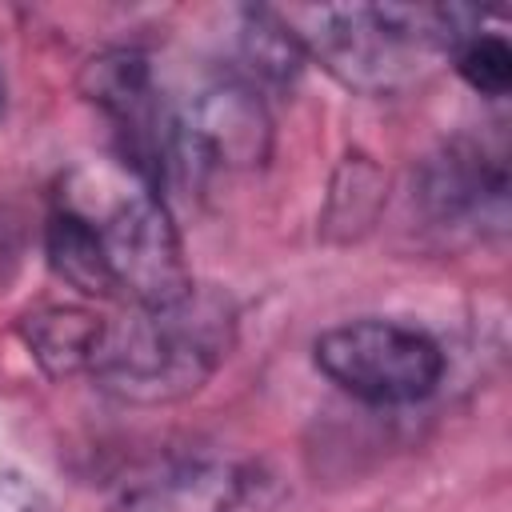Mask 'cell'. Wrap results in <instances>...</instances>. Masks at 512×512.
I'll return each instance as SVG.
<instances>
[{
  "label": "cell",
  "mask_w": 512,
  "mask_h": 512,
  "mask_svg": "<svg viewBox=\"0 0 512 512\" xmlns=\"http://www.w3.org/2000/svg\"><path fill=\"white\" fill-rule=\"evenodd\" d=\"M56 204L84 224L112 300L164 304L192 288L172 212L132 168H76Z\"/></svg>",
  "instance_id": "cell-3"
},
{
  "label": "cell",
  "mask_w": 512,
  "mask_h": 512,
  "mask_svg": "<svg viewBox=\"0 0 512 512\" xmlns=\"http://www.w3.org/2000/svg\"><path fill=\"white\" fill-rule=\"evenodd\" d=\"M272 152V116L252 80L216 72L172 108V176L204 180L260 168Z\"/></svg>",
  "instance_id": "cell-5"
},
{
  "label": "cell",
  "mask_w": 512,
  "mask_h": 512,
  "mask_svg": "<svg viewBox=\"0 0 512 512\" xmlns=\"http://www.w3.org/2000/svg\"><path fill=\"white\" fill-rule=\"evenodd\" d=\"M312 364L352 400L400 408L432 396L444 380V348L412 324L360 316L312 340Z\"/></svg>",
  "instance_id": "cell-4"
},
{
  "label": "cell",
  "mask_w": 512,
  "mask_h": 512,
  "mask_svg": "<svg viewBox=\"0 0 512 512\" xmlns=\"http://www.w3.org/2000/svg\"><path fill=\"white\" fill-rule=\"evenodd\" d=\"M416 200L436 228L500 232L508 220V152L476 136L448 140L424 160Z\"/></svg>",
  "instance_id": "cell-7"
},
{
  "label": "cell",
  "mask_w": 512,
  "mask_h": 512,
  "mask_svg": "<svg viewBox=\"0 0 512 512\" xmlns=\"http://www.w3.org/2000/svg\"><path fill=\"white\" fill-rule=\"evenodd\" d=\"M456 72L480 92V96H504L512 84V52L508 40L496 32H480V24L452 48Z\"/></svg>",
  "instance_id": "cell-10"
},
{
  "label": "cell",
  "mask_w": 512,
  "mask_h": 512,
  "mask_svg": "<svg viewBox=\"0 0 512 512\" xmlns=\"http://www.w3.org/2000/svg\"><path fill=\"white\" fill-rule=\"evenodd\" d=\"M236 344V308L216 288H188L164 304H128L104 320L92 376L128 404H172L200 392Z\"/></svg>",
  "instance_id": "cell-1"
},
{
  "label": "cell",
  "mask_w": 512,
  "mask_h": 512,
  "mask_svg": "<svg viewBox=\"0 0 512 512\" xmlns=\"http://www.w3.org/2000/svg\"><path fill=\"white\" fill-rule=\"evenodd\" d=\"M100 328H104V320L96 312L72 308V304H52V308L28 312L20 320V336H24L28 352L36 356V364L48 376L88 372L96 340H100Z\"/></svg>",
  "instance_id": "cell-9"
},
{
  "label": "cell",
  "mask_w": 512,
  "mask_h": 512,
  "mask_svg": "<svg viewBox=\"0 0 512 512\" xmlns=\"http://www.w3.org/2000/svg\"><path fill=\"white\" fill-rule=\"evenodd\" d=\"M304 60H320L340 84L356 92H400L416 84L436 56L484 20L460 4H320L276 12Z\"/></svg>",
  "instance_id": "cell-2"
},
{
  "label": "cell",
  "mask_w": 512,
  "mask_h": 512,
  "mask_svg": "<svg viewBox=\"0 0 512 512\" xmlns=\"http://www.w3.org/2000/svg\"><path fill=\"white\" fill-rule=\"evenodd\" d=\"M88 100L108 116L120 160L156 192L172 180V104L164 100L148 56L116 48L84 68Z\"/></svg>",
  "instance_id": "cell-6"
},
{
  "label": "cell",
  "mask_w": 512,
  "mask_h": 512,
  "mask_svg": "<svg viewBox=\"0 0 512 512\" xmlns=\"http://www.w3.org/2000/svg\"><path fill=\"white\" fill-rule=\"evenodd\" d=\"M268 480L228 456H168L136 472L116 512H260Z\"/></svg>",
  "instance_id": "cell-8"
}]
</instances>
